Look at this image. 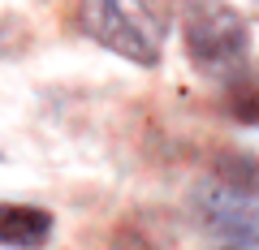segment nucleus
I'll use <instances>...</instances> for the list:
<instances>
[{
    "label": "nucleus",
    "instance_id": "2",
    "mask_svg": "<svg viewBox=\"0 0 259 250\" xmlns=\"http://www.w3.org/2000/svg\"><path fill=\"white\" fill-rule=\"evenodd\" d=\"M78 26H82L100 47L125 56L134 65H147V69L160 65V43L130 18L121 0H82V5H78Z\"/></svg>",
    "mask_w": 259,
    "mask_h": 250
},
{
    "label": "nucleus",
    "instance_id": "3",
    "mask_svg": "<svg viewBox=\"0 0 259 250\" xmlns=\"http://www.w3.org/2000/svg\"><path fill=\"white\" fill-rule=\"evenodd\" d=\"M199 216H203L207 233H216L221 241L229 246H242V250H259V207H250L246 198L238 194H203L199 198Z\"/></svg>",
    "mask_w": 259,
    "mask_h": 250
},
{
    "label": "nucleus",
    "instance_id": "1",
    "mask_svg": "<svg viewBox=\"0 0 259 250\" xmlns=\"http://www.w3.org/2000/svg\"><path fill=\"white\" fill-rule=\"evenodd\" d=\"M182 43L194 69L233 74L250 56V26L225 0H186L182 5Z\"/></svg>",
    "mask_w": 259,
    "mask_h": 250
},
{
    "label": "nucleus",
    "instance_id": "4",
    "mask_svg": "<svg viewBox=\"0 0 259 250\" xmlns=\"http://www.w3.org/2000/svg\"><path fill=\"white\" fill-rule=\"evenodd\" d=\"M52 237V212L30 203H0V246L5 250H39Z\"/></svg>",
    "mask_w": 259,
    "mask_h": 250
},
{
    "label": "nucleus",
    "instance_id": "5",
    "mask_svg": "<svg viewBox=\"0 0 259 250\" xmlns=\"http://www.w3.org/2000/svg\"><path fill=\"white\" fill-rule=\"evenodd\" d=\"M216 181L238 198H259V156H246V151H221L212 160Z\"/></svg>",
    "mask_w": 259,
    "mask_h": 250
},
{
    "label": "nucleus",
    "instance_id": "6",
    "mask_svg": "<svg viewBox=\"0 0 259 250\" xmlns=\"http://www.w3.org/2000/svg\"><path fill=\"white\" fill-rule=\"evenodd\" d=\"M229 112L242 121V125H259V78L229 91Z\"/></svg>",
    "mask_w": 259,
    "mask_h": 250
}]
</instances>
